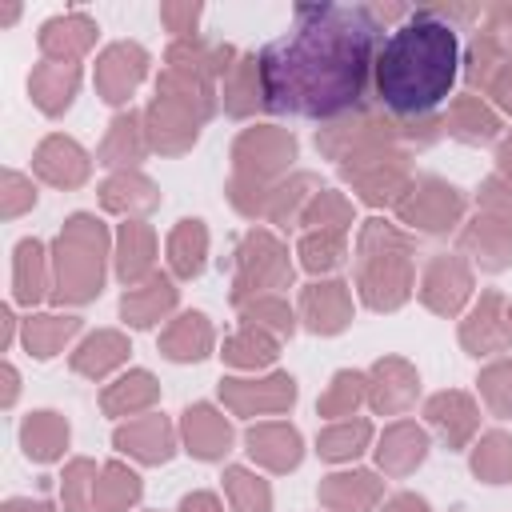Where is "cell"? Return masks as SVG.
<instances>
[{
    "label": "cell",
    "mask_w": 512,
    "mask_h": 512,
    "mask_svg": "<svg viewBox=\"0 0 512 512\" xmlns=\"http://www.w3.org/2000/svg\"><path fill=\"white\" fill-rule=\"evenodd\" d=\"M380 12L368 4H296L292 28L260 60L264 108L340 120L364 104L380 52Z\"/></svg>",
    "instance_id": "cell-1"
},
{
    "label": "cell",
    "mask_w": 512,
    "mask_h": 512,
    "mask_svg": "<svg viewBox=\"0 0 512 512\" xmlns=\"http://www.w3.org/2000/svg\"><path fill=\"white\" fill-rule=\"evenodd\" d=\"M460 64L456 24L444 8H412L380 44L372 64L376 104L392 120H428L452 92Z\"/></svg>",
    "instance_id": "cell-2"
},
{
    "label": "cell",
    "mask_w": 512,
    "mask_h": 512,
    "mask_svg": "<svg viewBox=\"0 0 512 512\" xmlns=\"http://www.w3.org/2000/svg\"><path fill=\"white\" fill-rule=\"evenodd\" d=\"M100 256H104V228L100 220L76 212L60 240H56V288L52 296L56 300H68V304H84L100 292Z\"/></svg>",
    "instance_id": "cell-3"
},
{
    "label": "cell",
    "mask_w": 512,
    "mask_h": 512,
    "mask_svg": "<svg viewBox=\"0 0 512 512\" xmlns=\"http://www.w3.org/2000/svg\"><path fill=\"white\" fill-rule=\"evenodd\" d=\"M404 240L384 228L380 220H368L360 236V292L372 308H396L408 296V260H404Z\"/></svg>",
    "instance_id": "cell-4"
},
{
    "label": "cell",
    "mask_w": 512,
    "mask_h": 512,
    "mask_svg": "<svg viewBox=\"0 0 512 512\" xmlns=\"http://www.w3.org/2000/svg\"><path fill=\"white\" fill-rule=\"evenodd\" d=\"M396 208H400V216H404L412 228L448 232V228L460 220V212H464V196H460L452 184H444V180H436V176H424V180H416V184L408 188V196L396 200Z\"/></svg>",
    "instance_id": "cell-5"
},
{
    "label": "cell",
    "mask_w": 512,
    "mask_h": 512,
    "mask_svg": "<svg viewBox=\"0 0 512 512\" xmlns=\"http://www.w3.org/2000/svg\"><path fill=\"white\" fill-rule=\"evenodd\" d=\"M292 268L284 260V248L276 240H268L264 232H252L240 248V276H236V292L232 300L240 304L244 292H260L264 284H288Z\"/></svg>",
    "instance_id": "cell-6"
},
{
    "label": "cell",
    "mask_w": 512,
    "mask_h": 512,
    "mask_svg": "<svg viewBox=\"0 0 512 512\" xmlns=\"http://www.w3.org/2000/svg\"><path fill=\"white\" fill-rule=\"evenodd\" d=\"M144 72H148V52L140 44H112L96 60V88L108 104H124L144 80Z\"/></svg>",
    "instance_id": "cell-7"
},
{
    "label": "cell",
    "mask_w": 512,
    "mask_h": 512,
    "mask_svg": "<svg viewBox=\"0 0 512 512\" xmlns=\"http://www.w3.org/2000/svg\"><path fill=\"white\" fill-rule=\"evenodd\" d=\"M292 156H296V140L288 132H276V128H252L236 140V168L252 172V176L280 172Z\"/></svg>",
    "instance_id": "cell-8"
},
{
    "label": "cell",
    "mask_w": 512,
    "mask_h": 512,
    "mask_svg": "<svg viewBox=\"0 0 512 512\" xmlns=\"http://www.w3.org/2000/svg\"><path fill=\"white\" fill-rule=\"evenodd\" d=\"M464 348L472 356H488V352H500L512 344V328H508V312H504V296L500 292H488L480 296L472 320L464 324Z\"/></svg>",
    "instance_id": "cell-9"
},
{
    "label": "cell",
    "mask_w": 512,
    "mask_h": 512,
    "mask_svg": "<svg viewBox=\"0 0 512 512\" xmlns=\"http://www.w3.org/2000/svg\"><path fill=\"white\" fill-rule=\"evenodd\" d=\"M92 40H96V24L84 12L52 16L40 28V52L48 60H64V64H76V56H84L92 48Z\"/></svg>",
    "instance_id": "cell-10"
},
{
    "label": "cell",
    "mask_w": 512,
    "mask_h": 512,
    "mask_svg": "<svg viewBox=\"0 0 512 512\" xmlns=\"http://www.w3.org/2000/svg\"><path fill=\"white\" fill-rule=\"evenodd\" d=\"M36 172L56 188H76L88 180V152L68 136H48L36 148Z\"/></svg>",
    "instance_id": "cell-11"
},
{
    "label": "cell",
    "mask_w": 512,
    "mask_h": 512,
    "mask_svg": "<svg viewBox=\"0 0 512 512\" xmlns=\"http://www.w3.org/2000/svg\"><path fill=\"white\" fill-rule=\"evenodd\" d=\"M220 396L236 408V412H280L296 400V384L292 376H272V380H220Z\"/></svg>",
    "instance_id": "cell-12"
},
{
    "label": "cell",
    "mask_w": 512,
    "mask_h": 512,
    "mask_svg": "<svg viewBox=\"0 0 512 512\" xmlns=\"http://www.w3.org/2000/svg\"><path fill=\"white\" fill-rule=\"evenodd\" d=\"M468 288H472L468 268H464L456 256H436L432 268H428V276H424V292H420V296H424L428 308L452 316V312H460V304L468 300Z\"/></svg>",
    "instance_id": "cell-13"
},
{
    "label": "cell",
    "mask_w": 512,
    "mask_h": 512,
    "mask_svg": "<svg viewBox=\"0 0 512 512\" xmlns=\"http://www.w3.org/2000/svg\"><path fill=\"white\" fill-rule=\"evenodd\" d=\"M76 84H80V68L76 64H64V60H44L32 68L28 76V92L32 100L48 112V116H60L72 96H76Z\"/></svg>",
    "instance_id": "cell-14"
},
{
    "label": "cell",
    "mask_w": 512,
    "mask_h": 512,
    "mask_svg": "<svg viewBox=\"0 0 512 512\" xmlns=\"http://www.w3.org/2000/svg\"><path fill=\"white\" fill-rule=\"evenodd\" d=\"M184 440H188V452L200 456V460H220L232 444V428L228 420L208 408V404H196L184 412Z\"/></svg>",
    "instance_id": "cell-15"
},
{
    "label": "cell",
    "mask_w": 512,
    "mask_h": 512,
    "mask_svg": "<svg viewBox=\"0 0 512 512\" xmlns=\"http://www.w3.org/2000/svg\"><path fill=\"white\" fill-rule=\"evenodd\" d=\"M116 448L128 452V456H136V460L164 464L172 456V424L164 416L132 420L128 428H116Z\"/></svg>",
    "instance_id": "cell-16"
},
{
    "label": "cell",
    "mask_w": 512,
    "mask_h": 512,
    "mask_svg": "<svg viewBox=\"0 0 512 512\" xmlns=\"http://www.w3.org/2000/svg\"><path fill=\"white\" fill-rule=\"evenodd\" d=\"M348 288L340 280H328V284H312L304 288V300H300V312L308 320L312 332H340L348 324Z\"/></svg>",
    "instance_id": "cell-17"
},
{
    "label": "cell",
    "mask_w": 512,
    "mask_h": 512,
    "mask_svg": "<svg viewBox=\"0 0 512 512\" xmlns=\"http://www.w3.org/2000/svg\"><path fill=\"white\" fill-rule=\"evenodd\" d=\"M172 304H176V288H172V280H168V276H148V284H136V288L124 292L120 312H124L128 324H136V328H152Z\"/></svg>",
    "instance_id": "cell-18"
},
{
    "label": "cell",
    "mask_w": 512,
    "mask_h": 512,
    "mask_svg": "<svg viewBox=\"0 0 512 512\" xmlns=\"http://www.w3.org/2000/svg\"><path fill=\"white\" fill-rule=\"evenodd\" d=\"M368 396H372V408H380V412H400V408H408L412 396H416V372H412L404 360H380V364L372 368Z\"/></svg>",
    "instance_id": "cell-19"
},
{
    "label": "cell",
    "mask_w": 512,
    "mask_h": 512,
    "mask_svg": "<svg viewBox=\"0 0 512 512\" xmlns=\"http://www.w3.org/2000/svg\"><path fill=\"white\" fill-rule=\"evenodd\" d=\"M428 420L452 448H464V440L476 432V404L464 392H440L428 400Z\"/></svg>",
    "instance_id": "cell-20"
},
{
    "label": "cell",
    "mask_w": 512,
    "mask_h": 512,
    "mask_svg": "<svg viewBox=\"0 0 512 512\" xmlns=\"http://www.w3.org/2000/svg\"><path fill=\"white\" fill-rule=\"evenodd\" d=\"M376 456H380V468H384V472L404 476V472H412V468L428 456V436H424L416 424L400 420V424H392V428L384 432Z\"/></svg>",
    "instance_id": "cell-21"
},
{
    "label": "cell",
    "mask_w": 512,
    "mask_h": 512,
    "mask_svg": "<svg viewBox=\"0 0 512 512\" xmlns=\"http://www.w3.org/2000/svg\"><path fill=\"white\" fill-rule=\"evenodd\" d=\"M248 452L260 464L284 472V468H296L300 464V436L288 424H256L248 432Z\"/></svg>",
    "instance_id": "cell-22"
},
{
    "label": "cell",
    "mask_w": 512,
    "mask_h": 512,
    "mask_svg": "<svg viewBox=\"0 0 512 512\" xmlns=\"http://www.w3.org/2000/svg\"><path fill=\"white\" fill-rule=\"evenodd\" d=\"M376 496H380V480L372 472H340V476H328L320 488V500L336 512H368Z\"/></svg>",
    "instance_id": "cell-23"
},
{
    "label": "cell",
    "mask_w": 512,
    "mask_h": 512,
    "mask_svg": "<svg viewBox=\"0 0 512 512\" xmlns=\"http://www.w3.org/2000/svg\"><path fill=\"white\" fill-rule=\"evenodd\" d=\"M168 60H172V68L208 80V76H216V72L228 68L232 48H228V44H216V40H200V36H180V40L168 48Z\"/></svg>",
    "instance_id": "cell-24"
},
{
    "label": "cell",
    "mask_w": 512,
    "mask_h": 512,
    "mask_svg": "<svg viewBox=\"0 0 512 512\" xmlns=\"http://www.w3.org/2000/svg\"><path fill=\"white\" fill-rule=\"evenodd\" d=\"M444 128L456 136V140H468V144H484L500 132V120L496 112L480 100V96H456L452 108H448V120Z\"/></svg>",
    "instance_id": "cell-25"
},
{
    "label": "cell",
    "mask_w": 512,
    "mask_h": 512,
    "mask_svg": "<svg viewBox=\"0 0 512 512\" xmlns=\"http://www.w3.org/2000/svg\"><path fill=\"white\" fill-rule=\"evenodd\" d=\"M20 444H24L28 460H40V464L56 460V456L64 452V444H68V424H64V416H60V412H32V416L20 424Z\"/></svg>",
    "instance_id": "cell-26"
},
{
    "label": "cell",
    "mask_w": 512,
    "mask_h": 512,
    "mask_svg": "<svg viewBox=\"0 0 512 512\" xmlns=\"http://www.w3.org/2000/svg\"><path fill=\"white\" fill-rule=\"evenodd\" d=\"M464 248L476 252L480 268L496 272V268L512 264V224H504V220H476L464 232Z\"/></svg>",
    "instance_id": "cell-27"
},
{
    "label": "cell",
    "mask_w": 512,
    "mask_h": 512,
    "mask_svg": "<svg viewBox=\"0 0 512 512\" xmlns=\"http://www.w3.org/2000/svg\"><path fill=\"white\" fill-rule=\"evenodd\" d=\"M160 348H164L168 360H200V356H208V348H212L208 316H200V312H184V316L164 332Z\"/></svg>",
    "instance_id": "cell-28"
},
{
    "label": "cell",
    "mask_w": 512,
    "mask_h": 512,
    "mask_svg": "<svg viewBox=\"0 0 512 512\" xmlns=\"http://www.w3.org/2000/svg\"><path fill=\"white\" fill-rule=\"evenodd\" d=\"M48 288V260L44 248L36 240H20L16 244V272H12V296L20 304H36Z\"/></svg>",
    "instance_id": "cell-29"
},
{
    "label": "cell",
    "mask_w": 512,
    "mask_h": 512,
    "mask_svg": "<svg viewBox=\"0 0 512 512\" xmlns=\"http://www.w3.org/2000/svg\"><path fill=\"white\" fill-rule=\"evenodd\" d=\"M124 352H128V344L120 332H96L72 352V368L80 376H104L108 368H116L124 360Z\"/></svg>",
    "instance_id": "cell-30"
},
{
    "label": "cell",
    "mask_w": 512,
    "mask_h": 512,
    "mask_svg": "<svg viewBox=\"0 0 512 512\" xmlns=\"http://www.w3.org/2000/svg\"><path fill=\"white\" fill-rule=\"evenodd\" d=\"M224 104L232 116H248L256 108H264V88H260V60L244 56L232 72H228V88H224Z\"/></svg>",
    "instance_id": "cell-31"
},
{
    "label": "cell",
    "mask_w": 512,
    "mask_h": 512,
    "mask_svg": "<svg viewBox=\"0 0 512 512\" xmlns=\"http://www.w3.org/2000/svg\"><path fill=\"white\" fill-rule=\"evenodd\" d=\"M76 332H80V320H76V316H32V320L24 324V344H28L32 356L48 360V356H56V352L64 348V340H72Z\"/></svg>",
    "instance_id": "cell-32"
},
{
    "label": "cell",
    "mask_w": 512,
    "mask_h": 512,
    "mask_svg": "<svg viewBox=\"0 0 512 512\" xmlns=\"http://www.w3.org/2000/svg\"><path fill=\"white\" fill-rule=\"evenodd\" d=\"M144 276H152V232L132 220L120 228V280L136 284Z\"/></svg>",
    "instance_id": "cell-33"
},
{
    "label": "cell",
    "mask_w": 512,
    "mask_h": 512,
    "mask_svg": "<svg viewBox=\"0 0 512 512\" xmlns=\"http://www.w3.org/2000/svg\"><path fill=\"white\" fill-rule=\"evenodd\" d=\"M140 496V480L136 472H128L124 464H108L96 480V496H92V512H124L132 500Z\"/></svg>",
    "instance_id": "cell-34"
},
{
    "label": "cell",
    "mask_w": 512,
    "mask_h": 512,
    "mask_svg": "<svg viewBox=\"0 0 512 512\" xmlns=\"http://www.w3.org/2000/svg\"><path fill=\"white\" fill-rule=\"evenodd\" d=\"M144 148H148V136L136 124V116L132 112L128 116H116L112 120V132H108V140L100 148V164H136L144 156Z\"/></svg>",
    "instance_id": "cell-35"
},
{
    "label": "cell",
    "mask_w": 512,
    "mask_h": 512,
    "mask_svg": "<svg viewBox=\"0 0 512 512\" xmlns=\"http://www.w3.org/2000/svg\"><path fill=\"white\" fill-rule=\"evenodd\" d=\"M100 200H104V208H112V212H148V208L156 204V188H152L144 176H136V172H120V176H112V180L104 184Z\"/></svg>",
    "instance_id": "cell-36"
},
{
    "label": "cell",
    "mask_w": 512,
    "mask_h": 512,
    "mask_svg": "<svg viewBox=\"0 0 512 512\" xmlns=\"http://www.w3.org/2000/svg\"><path fill=\"white\" fill-rule=\"evenodd\" d=\"M204 248H208V236H204L200 220H180V228L168 236V256H172V268L180 276H200Z\"/></svg>",
    "instance_id": "cell-37"
},
{
    "label": "cell",
    "mask_w": 512,
    "mask_h": 512,
    "mask_svg": "<svg viewBox=\"0 0 512 512\" xmlns=\"http://www.w3.org/2000/svg\"><path fill=\"white\" fill-rule=\"evenodd\" d=\"M472 472H476L480 480H488V484L512 480V436H508V432H488V436L476 444Z\"/></svg>",
    "instance_id": "cell-38"
},
{
    "label": "cell",
    "mask_w": 512,
    "mask_h": 512,
    "mask_svg": "<svg viewBox=\"0 0 512 512\" xmlns=\"http://www.w3.org/2000/svg\"><path fill=\"white\" fill-rule=\"evenodd\" d=\"M152 400H156V380L148 372H128L124 380H116L104 392V412L124 416V412H136V408H144Z\"/></svg>",
    "instance_id": "cell-39"
},
{
    "label": "cell",
    "mask_w": 512,
    "mask_h": 512,
    "mask_svg": "<svg viewBox=\"0 0 512 512\" xmlns=\"http://www.w3.org/2000/svg\"><path fill=\"white\" fill-rule=\"evenodd\" d=\"M372 428L368 420H336L332 428L320 432V456L324 460H352L356 452H364Z\"/></svg>",
    "instance_id": "cell-40"
},
{
    "label": "cell",
    "mask_w": 512,
    "mask_h": 512,
    "mask_svg": "<svg viewBox=\"0 0 512 512\" xmlns=\"http://www.w3.org/2000/svg\"><path fill=\"white\" fill-rule=\"evenodd\" d=\"M368 392V384H364V376L360 372H336L332 376V384H328V392L320 396V412L324 416H332V420H340V416H352V408L360 404V396Z\"/></svg>",
    "instance_id": "cell-41"
},
{
    "label": "cell",
    "mask_w": 512,
    "mask_h": 512,
    "mask_svg": "<svg viewBox=\"0 0 512 512\" xmlns=\"http://www.w3.org/2000/svg\"><path fill=\"white\" fill-rule=\"evenodd\" d=\"M224 488H228L236 512H268V504H272L268 484H264L260 476L244 472V468H228V472H224Z\"/></svg>",
    "instance_id": "cell-42"
},
{
    "label": "cell",
    "mask_w": 512,
    "mask_h": 512,
    "mask_svg": "<svg viewBox=\"0 0 512 512\" xmlns=\"http://www.w3.org/2000/svg\"><path fill=\"white\" fill-rule=\"evenodd\" d=\"M300 260L308 272H324V268H336L344 260V232L336 228H320L312 236H304L300 244Z\"/></svg>",
    "instance_id": "cell-43"
},
{
    "label": "cell",
    "mask_w": 512,
    "mask_h": 512,
    "mask_svg": "<svg viewBox=\"0 0 512 512\" xmlns=\"http://www.w3.org/2000/svg\"><path fill=\"white\" fill-rule=\"evenodd\" d=\"M224 356L232 360V364H244V368H256V364H268L272 356H276V340H268V332H260V328H244V332H236L228 344H224Z\"/></svg>",
    "instance_id": "cell-44"
},
{
    "label": "cell",
    "mask_w": 512,
    "mask_h": 512,
    "mask_svg": "<svg viewBox=\"0 0 512 512\" xmlns=\"http://www.w3.org/2000/svg\"><path fill=\"white\" fill-rule=\"evenodd\" d=\"M92 496H96V464L72 460L64 472V508L68 512H92Z\"/></svg>",
    "instance_id": "cell-45"
},
{
    "label": "cell",
    "mask_w": 512,
    "mask_h": 512,
    "mask_svg": "<svg viewBox=\"0 0 512 512\" xmlns=\"http://www.w3.org/2000/svg\"><path fill=\"white\" fill-rule=\"evenodd\" d=\"M244 320H248L252 328H260V332H264V328H272L276 336H284V332L292 336V312H288V304H284V300H276V296H260V300L244 312Z\"/></svg>",
    "instance_id": "cell-46"
},
{
    "label": "cell",
    "mask_w": 512,
    "mask_h": 512,
    "mask_svg": "<svg viewBox=\"0 0 512 512\" xmlns=\"http://www.w3.org/2000/svg\"><path fill=\"white\" fill-rule=\"evenodd\" d=\"M480 388H484V400H488L500 416H512V360L492 364V368L480 376Z\"/></svg>",
    "instance_id": "cell-47"
},
{
    "label": "cell",
    "mask_w": 512,
    "mask_h": 512,
    "mask_svg": "<svg viewBox=\"0 0 512 512\" xmlns=\"http://www.w3.org/2000/svg\"><path fill=\"white\" fill-rule=\"evenodd\" d=\"M352 220V208L336 196V192H320L316 200H312V208L304 212V224H316V228H344Z\"/></svg>",
    "instance_id": "cell-48"
},
{
    "label": "cell",
    "mask_w": 512,
    "mask_h": 512,
    "mask_svg": "<svg viewBox=\"0 0 512 512\" xmlns=\"http://www.w3.org/2000/svg\"><path fill=\"white\" fill-rule=\"evenodd\" d=\"M36 204V188L20 172H4V216H20Z\"/></svg>",
    "instance_id": "cell-49"
},
{
    "label": "cell",
    "mask_w": 512,
    "mask_h": 512,
    "mask_svg": "<svg viewBox=\"0 0 512 512\" xmlns=\"http://www.w3.org/2000/svg\"><path fill=\"white\" fill-rule=\"evenodd\" d=\"M160 16H164V24L172 28V32H180V36H192V24H196V16H200V4H168V8H160Z\"/></svg>",
    "instance_id": "cell-50"
},
{
    "label": "cell",
    "mask_w": 512,
    "mask_h": 512,
    "mask_svg": "<svg viewBox=\"0 0 512 512\" xmlns=\"http://www.w3.org/2000/svg\"><path fill=\"white\" fill-rule=\"evenodd\" d=\"M180 512H224V508H220V500L212 492H192V496H184Z\"/></svg>",
    "instance_id": "cell-51"
},
{
    "label": "cell",
    "mask_w": 512,
    "mask_h": 512,
    "mask_svg": "<svg viewBox=\"0 0 512 512\" xmlns=\"http://www.w3.org/2000/svg\"><path fill=\"white\" fill-rule=\"evenodd\" d=\"M492 92H496V100H500V104L512 112V64H508V68H504V72L492 80Z\"/></svg>",
    "instance_id": "cell-52"
},
{
    "label": "cell",
    "mask_w": 512,
    "mask_h": 512,
    "mask_svg": "<svg viewBox=\"0 0 512 512\" xmlns=\"http://www.w3.org/2000/svg\"><path fill=\"white\" fill-rule=\"evenodd\" d=\"M384 512H428V504L420 500V496H412V492H404V496H396Z\"/></svg>",
    "instance_id": "cell-53"
},
{
    "label": "cell",
    "mask_w": 512,
    "mask_h": 512,
    "mask_svg": "<svg viewBox=\"0 0 512 512\" xmlns=\"http://www.w3.org/2000/svg\"><path fill=\"white\" fill-rule=\"evenodd\" d=\"M4 512H52L48 500H8Z\"/></svg>",
    "instance_id": "cell-54"
},
{
    "label": "cell",
    "mask_w": 512,
    "mask_h": 512,
    "mask_svg": "<svg viewBox=\"0 0 512 512\" xmlns=\"http://www.w3.org/2000/svg\"><path fill=\"white\" fill-rule=\"evenodd\" d=\"M4 384H8L4 388V404H12L16 400V368H4Z\"/></svg>",
    "instance_id": "cell-55"
},
{
    "label": "cell",
    "mask_w": 512,
    "mask_h": 512,
    "mask_svg": "<svg viewBox=\"0 0 512 512\" xmlns=\"http://www.w3.org/2000/svg\"><path fill=\"white\" fill-rule=\"evenodd\" d=\"M496 160H500V168H504V172H512V140H504V144H500Z\"/></svg>",
    "instance_id": "cell-56"
},
{
    "label": "cell",
    "mask_w": 512,
    "mask_h": 512,
    "mask_svg": "<svg viewBox=\"0 0 512 512\" xmlns=\"http://www.w3.org/2000/svg\"><path fill=\"white\" fill-rule=\"evenodd\" d=\"M508 328H512V308H508Z\"/></svg>",
    "instance_id": "cell-57"
}]
</instances>
